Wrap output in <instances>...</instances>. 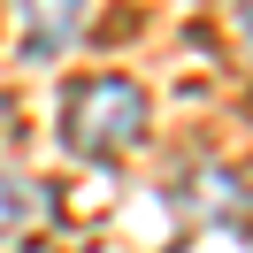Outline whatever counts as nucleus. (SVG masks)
<instances>
[{"label":"nucleus","instance_id":"1","mask_svg":"<svg viewBox=\"0 0 253 253\" xmlns=\"http://www.w3.org/2000/svg\"><path fill=\"white\" fill-rule=\"evenodd\" d=\"M62 146L84 161H123L146 146V92L130 77H77L62 100Z\"/></svg>","mask_w":253,"mask_h":253},{"label":"nucleus","instance_id":"2","mask_svg":"<svg viewBox=\"0 0 253 253\" xmlns=\"http://www.w3.org/2000/svg\"><path fill=\"white\" fill-rule=\"evenodd\" d=\"M77 31H84V0H23V54L31 62L69 54Z\"/></svg>","mask_w":253,"mask_h":253},{"label":"nucleus","instance_id":"3","mask_svg":"<svg viewBox=\"0 0 253 253\" xmlns=\"http://www.w3.org/2000/svg\"><path fill=\"white\" fill-rule=\"evenodd\" d=\"M31 207H39V184H23V176H0V238H8V230H23V222H31Z\"/></svg>","mask_w":253,"mask_h":253},{"label":"nucleus","instance_id":"4","mask_svg":"<svg viewBox=\"0 0 253 253\" xmlns=\"http://www.w3.org/2000/svg\"><path fill=\"white\" fill-rule=\"evenodd\" d=\"M176 253H246V230H192Z\"/></svg>","mask_w":253,"mask_h":253}]
</instances>
